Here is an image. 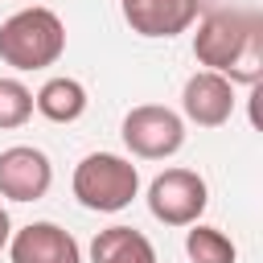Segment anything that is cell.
<instances>
[{
	"mask_svg": "<svg viewBox=\"0 0 263 263\" xmlns=\"http://www.w3.org/2000/svg\"><path fill=\"white\" fill-rule=\"evenodd\" d=\"M12 263H82V251L70 230L58 222H29L8 238Z\"/></svg>",
	"mask_w": 263,
	"mask_h": 263,
	"instance_id": "obj_8",
	"label": "cell"
},
{
	"mask_svg": "<svg viewBox=\"0 0 263 263\" xmlns=\"http://www.w3.org/2000/svg\"><path fill=\"white\" fill-rule=\"evenodd\" d=\"M33 115V90L16 78H0V127H25Z\"/></svg>",
	"mask_w": 263,
	"mask_h": 263,
	"instance_id": "obj_13",
	"label": "cell"
},
{
	"mask_svg": "<svg viewBox=\"0 0 263 263\" xmlns=\"http://www.w3.org/2000/svg\"><path fill=\"white\" fill-rule=\"evenodd\" d=\"M201 12V0H123V21L140 37H177Z\"/></svg>",
	"mask_w": 263,
	"mask_h": 263,
	"instance_id": "obj_9",
	"label": "cell"
},
{
	"mask_svg": "<svg viewBox=\"0 0 263 263\" xmlns=\"http://www.w3.org/2000/svg\"><path fill=\"white\" fill-rule=\"evenodd\" d=\"M210 189L193 168H164L148 185V210L164 226H193L205 214Z\"/></svg>",
	"mask_w": 263,
	"mask_h": 263,
	"instance_id": "obj_4",
	"label": "cell"
},
{
	"mask_svg": "<svg viewBox=\"0 0 263 263\" xmlns=\"http://www.w3.org/2000/svg\"><path fill=\"white\" fill-rule=\"evenodd\" d=\"M185 251L193 263H234L238 259L234 242L218 226H201V222H193V230L185 234Z\"/></svg>",
	"mask_w": 263,
	"mask_h": 263,
	"instance_id": "obj_12",
	"label": "cell"
},
{
	"mask_svg": "<svg viewBox=\"0 0 263 263\" xmlns=\"http://www.w3.org/2000/svg\"><path fill=\"white\" fill-rule=\"evenodd\" d=\"M90 263H156V247L136 226H107L90 242Z\"/></svg>",
	"mask_w": 263,
	"mask_h": 263,
	"instance_id": "obj_10",
	"label": "cell"
},
{
	"mask_svg": "<svg viewBox=\"0 0 263 263\" xmlns=\"http://www.w3.org/2000/svg\"><path fill=\"white\" fill-rule=\"evenodd\" d=\"M66 49V25L58 21V12L33 4L12 12L0 25V62L12 70H45L62 58Z\"/></svg>",
	"mask_w": 263,
	"mask_h": 263,
	"instance_id": "obj_2",
	"label": "cell"
},
{
	"mask_svg": "<svg viewBox=\"0 0 263 263\" xmlns=\"http://www.w3.org/2000/svg\"><path fill=\"white\" fill-rule=\"evenodd\" d=\"M53 185V164L33 144H12L0 152V197L8 201H37Z\"/></svg>",
	"mask_w": 263,
	"mask_h": 263,
	"instance_id": "obj_6",
	"label": "cell"
},
{
	"mask_svg": "<svg viewBox=\"0 0 263 263\" xmlns=\"http://www.w3.org/2000/svg\"><path fill=\"white\" fill-rule=\"evenodd\" d=\"M181 111L197 127H222L234 115V82L218 70H197L181 90Z\"/></svg>",
	"mask_w": 263,
	"mask_h": 263,
	"instance_id": "obj_7",
	"label": "cell"
},
{
	"mask_svg": "<svg viewBox=\"0 0 263 263\" xmlns=\"http://www.w3.org/2000/svg\"><path fill=\"white\" fill-rule=\"evenodd\" d=\"M70 185H74L78 205L99 210V214H119L140 193V173L132 160H123L115 152H90L78 160Z\"/></svg>",
	"mask_w": 263,
	"mask_h": 263,
	"instance_id": "obj_3",
	"label": "cell"
},
{
	"mask_svg": "<svg viewBox=\"0 0 263 263\" xmlns=\"http://www.w3.org/2000/svg\"><path fill=\"white\" fill-rule=\"evenodd\" d=\"M193 58L205 70L226 74L230 82L255 86L263 78V21H259V12H242V8L205 12L193 33Z\"/></svg>",
	"mask_w": 263,
	"mask_h": 263,
	"instance_id": "obj_1",
	"label": "cell"
},
{
	"mask_svg": "<svg viewBox=\"0 0 263 263\" xmlns=\"http://www.w3.org/2000/svg\"><path fill=\"white\" fill-rule=\"evenodd\" d=\"M8 238H12V222H8V210L0 205V251L8 247Z\"/></svg>",
	"mask_w": 263,
	"mask_h": 263,
	"instance_id": "obj_14",
	"label": "cell"
},
{
	"mask_svg": "<svg viewBox=\"0 0 263 263\" xmlns=\"http://www.w3.org/2000/svg\"><path fill=\"white\" fill-rule=\"evenodd\" d=\"M123 144L140 160H164L185 144V119L160 103L132 107L123 115Z\"/></svg>",
	"mask_w": 263,
	"mask_h": 263,
	"instance_id": "obj_5",
	"label": "cell"
},
{
	"mask_svg": "<svg viewBox=\"0 0 263 263\" xmlns=\"http://www.w3.org/2000/svg\"><path fill=\"white\" fill-rule=\"evenodd\" d=\"M33 107L49 119V123H74L82 111H86V86L78 78H49L37 95H33Z\"/></svg>",
	"mask_w": 263,
	"mask_h": 263,
	"instance_id": "obj_11",
	"label": "cell"
}]
</instances>
